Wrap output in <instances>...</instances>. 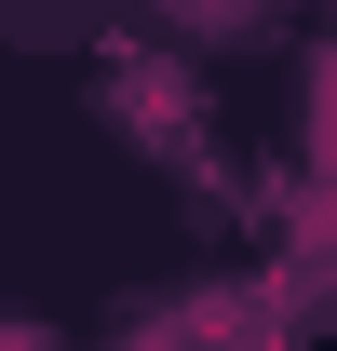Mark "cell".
<instances>
[{"label": "cell", "instance_id": "6da1fadb", "mask_svg": "<svg viewBox=\"0 0 337 351\" xmlns=\"http://www.w3.org/2000/svg\"><path fill=\"white\" fill-rule=\"evenodd\" d=\"M162 14L189 27V41H243V27H256V0H162Z\"/></svg>", "mask_w": 337, "mask_h": 351}]
</instances>
